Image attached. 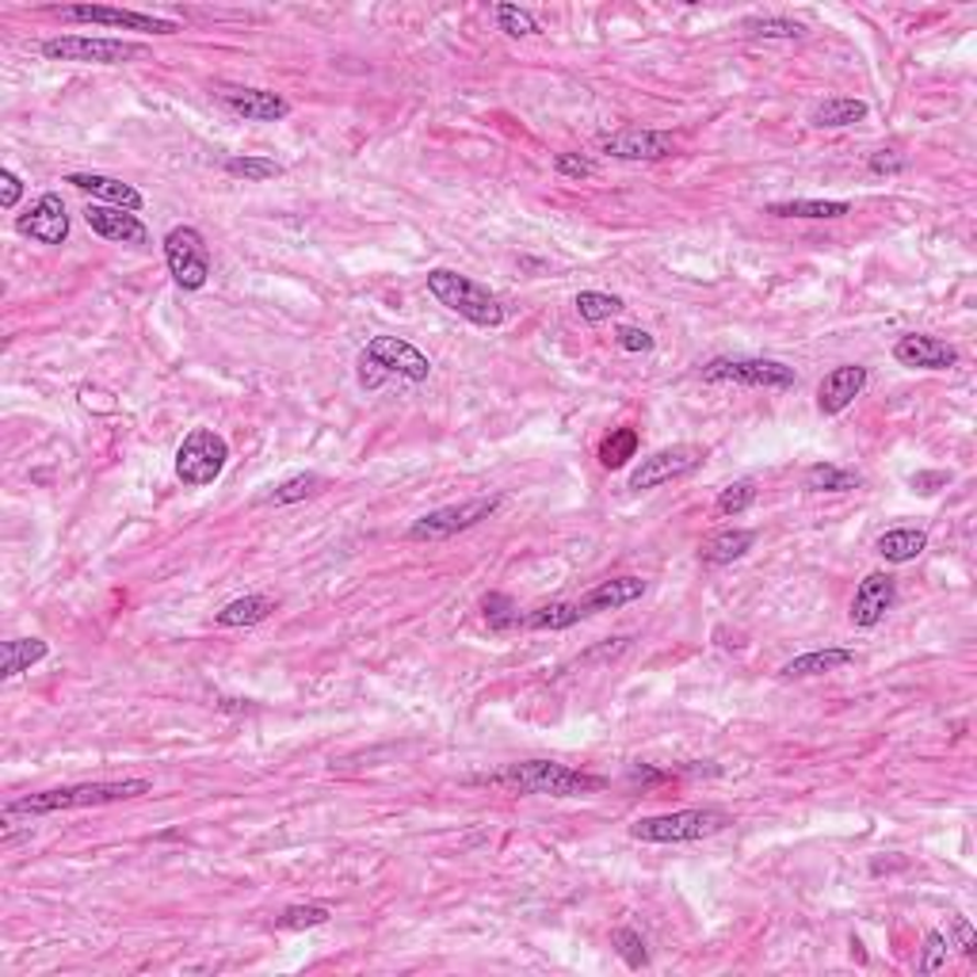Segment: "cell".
<instances>
[{
	"label": "cell",
	"mask_w": 977,
	"mask_h": 977,
	"mask_svg": "<svg viewBox=\"0 0 977 977\" xmlns=\"http://www.w3.org/2000/svg\"><path fill=\"white\" fill-rule=\"evenodd\" d=\"M485 783L504 787L512 795H550V798H576L604 790V779L576 767L554 764V760H527V764H508L504 772H493Z\"/></svg>",
	"instance_id": "obj_1"
},
{
	"label": "cell",
	"mask_w": 977,
	"mask_h": 977,
	"mask_svg": "<svg viewBox=\"0 0 977 977\" xmlns=\"http://www.w3.org/2000/svg\"><path fill=\"white\" fill-rule=\"evenodd\" d=\"M154 790L149 779H123V783H74V787H54V790H38V795L15 798V802L4 806V817L27 813V817H43V813H61V810H85V806H108V802H126V798H142Z\"/></svg>",
	"instance_id": "obj_2"
},
{
	"label": "cell",
	"mask_w": 977,
	"mask_h": 977,
	"mask_svg": "<svg viewBox=\"0 0 977 977\" xmlns=\"http://www.w3.org/2000/svg\"><path fill=\"white\" fill-rule=\"evenodd\" d=\"M390 374L408 382H428L431 359L402 336H374L359 351V382H363V390H379Z\"/></svg>",
	"instance_id": "obj_3"
},
{
	"label": "cell",
	"mask_w": 977,
	"mask_h": 977,
	"mask_svg": "<svg viewBox=\"0 0 977 977\" xmlns=\"http://www.w3.org/2000/svg\"><path fill=\"white\" fill-rule=\"evenodd\" d=\"M428 291L443 302L447 310H454L459 317H467L478 328H496L504 325V306L496 294H488L482 283H474L470 276H459L451 268L428 271Z\"/></svg>",
	"instance_id": "obj_4"
},
{
	"label": "cell",
	"mask_w": 977,
	"mask_h": 977,
	"mask_svg": "<svg viewBox=\"0 0 977 977\" xmlns=\"http://www.w3.org/2000/svg\"><path fill=\"white\" fill-rule=\"evenodd\" d=\"M726 824H733V817L726 810L699 806V810L642 817V821L630 824V836L642 840V844H695V840H707L715 836V832H722Z\"/></svg>",
	"instance_id": "obj_5"
},
{
	"label": "cell",
	"mask_w": 977,
	"mask_h": 977,
	"mask_svg": "<svg viewBox=\"0 0 977 977\" xmlns=\"http://www.w3.org/2000/svg\"><path fill=\"white\" fill-rule=\"evenodd\" d=\"M229 462V443L214 428H195L176 451V478L188 488H203L218 482Z\"/></svg>",
	"instance_id": "obj_6"
},
{
	"label": "cell",
	"mask_w": 977,
	"mask_h": 977,
	"mask_svg": "<svg viewBox=\"0 0 977 977\" xmlns=\"http://www.w3.org/2000/svg\"><path fill=\"white\" fill-rule=\"evenodd\" d=\"M43 54L54 61H81V66H126V61L146 58V46L123 43V38L58 35V38H46Z\"/></svg>",
	"instance_id": "obj_7"
},
{
	"label": "cell",
	"mask_w": 977,
	"mask_h": 977,
	"mask_svg": "<svg viewBox=\"0 0 977 977\" xmlns=\"http://www.w3.org/2000/svg\"><path fill=\"white\" fill-rule=\"evenodd\" d=\"M165 263L168 276L176 279V287L183 291H203L211 279V248H206L203 234L195 226H176L165 237Z\"/></svg>",
	"instance_id": "obj_8"
},
{
	"label": "cell",
	"mask_w": 977,
	"mask_h": 977,
	"mask_svg": "<svg viewBox=\"0 0 977 977\" xmlns=\"http://www.w3.org/2000/svg\"><path fill=\"white\" fill-rule=\"evenodd\" d=\"M501 508V496H478V501H462V504H447V508H436L428 516H420L413 527H408V539L413 542H436V539H451L459 531H470L482 519H488Z\"/></svg>",
	"instance_id": "obj_9"
},
{
	"label": "cell",
	"mask_w": 977,
	"mask_h": 977,
	"mask_svg": "<svg viewBox=\"0 0 977 977\" xmlns=\"http://www.w3.org/2000/svg\"><path fill=\"white\" fill-rule=\"evenodd\" d=\"M707 382H737V386L756 390H795L798 374L795 367L779 363V359H715L703 367Z\"/></svg>",
	"instance_id": "obj_10"
},
{
	"label": "cell",
	"mask_w": 977,
	"mask_h": 977,
	"mask_svg": "<svg viewBox=\"0 0 977 977\" xmlns=\"http://www.w3.org/2000/svg\"><path fill=\"white\" fill-rule=\"evenodd\" d=\"M703 459H707V451L695 443H676V447H664V451H653L635 467L630 488H635V493H645V488L669 485V482H676V478L695 474V470L703 467Z\"/></svg>",
	"instance_id": "obj_11"
},
{
	"label": "cell",
	"mask_w": 977,
	"mask_h": 977,
	"mask_svg": "<svg viewBox=\"0 0 977 977\" xmlns=\"http://www.w3.org/2000/svg\"><path fill=\"white\" fill-rule=\"evenodd\" d=\"M61 20L74 23H100V27H123V31H154V35H176V23L161 20V15H146V12H126V8H108V4H74V8H58Z\"/></svg>",
	"instance_id": "obj_12"
},
{
	"label": "cell",
	"mask_w": 977,
	"mask_h": 977,
	"mask_svg": "<svg viewBox=\"0 0 977 977\" xmlns=\"http://www.w3.org/2000/svg\"><path fill=\"white\" fill-rule=\"evenodd\" d=\"M15 229H20L23 237H31V242H38V245H61V242H66V237H69V211H66V203H61L58 191H46V195L38 199L27 214H20V218H15Z\"/></svg>",
	"instance_id": "obj_13"
},
{
	"label": "cell",
	"mask_w": 977,
	"mask_h": 977,
	"mask_svg": "<svg viewBox=\"0 0 977 977\" xmlns=\"http://www.w3.org/2000/svg\"><path fill=\"white\" fill-rule=\"evenodd\" d=\"M599 149L607 157H619V161H661V157L676 154V138L664 131H619L604 134Z\"/></svg>",
	"instance_id": "obj_14"
},
{
	"label": "cell",
	"mask_w": 977,
	"mask_h": 977,
	"mask_svg": "<svg viewBox=\"0 0 977 977\" xmlns=\"http://www.w3.org/2000/svg\"><path fill=\"white\" fill-rule=\"evenodd\" d=\"M218 100L226 103L234 115L248 119V123H279V119L291 115V103L283 96L268 92V88H237V85H222Z\"/></svg>",
	"instance_id": "obj_15"
},
{
	"label": "cell",
	"mask_w": 977,
	"mask_h": 977,
	"mask_svg": "<svg viewBox=\"0 0 977 977\" xmlns=\"http://www.w3.org/2000/svg\"><path fill=\"white\" fill-rule=\"evenodd\" d=\"M85 222L88 229H92L96 237H103V242H115V245H149V229L146 222L138 218V214L131 211H119V206H103V203H92L85 211Z\"/></svg>",
	"instance_id": "obj_16"
},
{
	"label": "cell",
	"mask_w": 977,
	"mask_h": 977,
	"mask_svg": "<svg viewBox=\"0 0 977 977\" xmlns=\"http://www.w3.org/2000/svg\"><path fill=\"white\" fill-rule=\"evenodd\" d=\"M894 359L901 367H917V371H951L958 363V351L940 336L909 333L894 344Z\"/></svg>",
	"instance_id": "obj_17"
},
{
	"label": "cell",
	"mask_w": 977,
	"mask_h": 977,
	"mask_svg": "<svg viewBox=\"0 0 977 977\" xmlns=\"http://www.w3.org/2000/svg\"><path fill=\"white\" fill-rule=\"evenodd\" d=\"M897 604V581L890 573H867L855 588L852 599V622L855 627H878L886 619V611Z\"/></svg>",
	"instance_id": "obj_18"
},
{
	"label": "cell",
	"mask_w": 977,
	"mask_h": 977,
	"mask_svg": "<svg viewBox=\"0 0 977 977\" xmlns=\"http://www.w3.org/2000/svg\"><path fill=\"white\" fill-rule=\"evenodd\" d=\"M867 379H871L867 367H860V363H847V367L829 371L821 379V386H817V408H821L824 416L844 413V408L867 390Z\"/></svg>",
	"instance_id": "obj_19"
},
{
	"label": "cell",
	"mask_w": 977,
	"mask_h": 977,
	"mask_svg": "<svg viewBox=\"0 0 977 977\" xmlns=\"http://www.w3.org/2000/svg\"><path fill=\"white\" fill-rule=\"evenodd\" d=\"M66 183H74L77 191H85V195L100 199L103 206H119V211H142V191L131 188V183L115 180V176H100V172H74L66 176Z\"/></svg>",
	"instance_id": "obj_20"
},
{
	"label": "cell",
	"mask_w": 977,
	"mask_h": 977,
	"mask_svg": "<svg viewBox=\"0 0 977 977\" xmlns=\"http://www.w3.org/2000/svg\"><path fill=\"white\" fill-rule=\"evenodd\" d=\"M642 596H645L642 576H611V581L596 584V588H592L584 599H576V604H581L584 619H588V615L615 611V607H627V604H635V599H642Z\"/></svg>",
	"instance_id": "obj_21"
},
{
	"label": "cell",
	"mask_w": 977,
	"mask_h": 977,
	"mask_svg": "<svg viewBox=\"0 0 977 977\" xmlns=\"http://www.w3.org/2000/svg\"><path fill=\"white\" fill-rule=\"evenodd\" d=\"M875 550L890 565H909V562H917V558L928 550V535L920 531V527H894V531L878 535Z\"/></svg>",
	"instance_id": "obj_22"
},
{
	"label": "cell",
	"mask_w": 977,
	"mask_h": 977,
	"mask_svg": "<svg viewBox=\"0 0 977 977\" xmlns=\"http://www.w3.org/2000/svg\"><path fill=\"white\" fill-rule=\"evenodd\" d=\"M867 103L863 100H852V96H832V100L817 103L810 123L817 126V131H844V126H855L867 119Z\"/></svg>",
	"instance_id": "obj_23"
},
{
	"label": "cell",
	"mask_w": 977,
	"mask_h": 977,
	"mask_svg": "<svg viewBox=\"0 0 977 977\" xmlns=\"http://www.w3.org/2000/svg\"><path fill=\"white\" fill-rule=\"evenodd\" d=\"M772 218H810V222H829L852 214V203L844 199H790V203H772L767 206Z\"/></svg>",
	"instance_id": "obj_24"
},
{
	"label": "cell",
	"mask_w": 977,
	"mask_h": 977,
	"mask_svg": "<svg viewBox=\"0 0 977 977\" xmlns=\"http://www.w3.org/2000/svg\"><path fill=\"white\" fill-rule=\"evenodd\" d=\"M855 653L852 650H813V653H802L795 656V661H787L779 669L783 680H806V676H824V672H836L844 669V664H852Z\"/></svg>",
	"instance_id": "obj_25"
},
{
	"label": "cell",
	"mask_w": 977,
	"mask_h": 977,
	"mask_svg": "<svg viewBox=\"0 0 977 977\" xmlns=\"http://www.w3.org/2000/svg\"><path fill=\"white\" fill-rule=\"evenodd\" d=\"M46 653H50V645H46L43 638H12V642L0 645V676L4 680L20 676L31 664L46 661Z\"/></svg>",
	"instance_id": "obj_26"
},
{
	"label": "cell",
	"mask_w": 977,
	"mask_h": 977,
	"mask_svg": "<svg viewBox=\"0 0 977 977\" xmlns=\"http://www.w3.org/2000/svg\"><path fill=\"white\" fill-rule=\"evenodd\" d=\"M752 542H756V535L741 531V527H733V531H718L715 539L703 547V562H707V565H733V562H741V558L749 554Z\"/></svg>",
	"instance_id": "obj_27"
},
{
	"label": "cell",
	"mask_w": 977,
	"mask_h": 977,
	"mask_svg": "<svg viewBox=\"0 0 977 977\" xmlns=\"http://www.w3.org/2000/svg\"><path fill=\"white\" fill-rule=\"evenodd\" d=\"M276 611V599L268 596H242L218 611V627H256Z\"/></svg>",
	"instance_id": "obj_28"
},
{
	"label": "cell",
	"mask_w": 977,
	"mask_h": 977,
	"mask_svg": "<svg viewBox=\"0 0 977 977\" xmlns=\"http://www.w3.org/2000/svg\"><path fill=\"white\" fill-rule=\"evenodd\" d=\"M802 482L810 493H847V488H860L863 478L855 474V470L832 467V462H817V467L806 470Z\"/></svg>",
	"instance_id": "obj_29"
},
{
	"label": "cell",
	"mask_w": 977,
	"mask_h": 977,
	"mask_svg": "<svg viewBox=\"0 0 977 977\" xmlns=\"http://www.w3.org/2000/svg\"><path fill=\"white\" fill-rule=\"evenodd\" d=\"M584 619V611H581V604H547V607H535L531 615H527L524 619V627L527 630H570V627H576V622Z\"/></svg>",
	"instance_id": "obj_30"
},
{
	"label": "cell",
	"mask_w": 977,
	"mask_h": 977,
	"mask_svg": "<svg viewBox=\"0 0 977 977\" xmlns=\"http://www.w3.org/2000/svg\"><path fill=\"white\" fill-rule=\"evenodd\" d=\"M638 454V431L635 428H615L611 436L599 443V467L604 470H622Z\"/></svg>",
	"instance_id": "obj_31"
},
{
	"label": "cell",
	"mask_w": 977,
	"mask_h": 977,
	"mask_svg": "<svg viewBox=\"0 0 977 977\" xmlns=\"http://www.w3.org/2000/svg\"><path fill=\"white\" fill-rule=\"evenodd\" d=\"M482 611H485L488 630H496V635L519 630V627H524V619H527V615H519V607L512 604V596H504V592H488V596L482 599Z\"/></svg>",
	"instance_id": "obj_32"
},
{
	"label": "cell",
	"mask_w": 977,
	"mask_h": 977,
	"mask_svg": "<svg viewBox=\"0 0 977 977\" xmlns=\"http://www.w3.org/2000/svg\"><path fill=\"white\" fill-rule=\"evenodd\" d=\"M627 310V302L619 299V294H604V291H581L576 294V314L584 317V322H607V317L622 314Z\"/></svg>",
	"instance_id": "obj_33"
},
{
	"label": "cell",
	"mask_w": 977,
	"mask_h": 977,
	"mask_svg": "<svg viewBox=\"0 0 977 977\" xmlns=\"http://www.w3.org/2000/svg\"><path fill=\"white\" fill-rule=\"evenodd\" d=\"M226 172L237 176V180H248V183H263V180L283 176V165L271 161V157H229Z\"/></svg>",
	"instance_id": "obj_34"
},
{
	"label": "cell",
	"mask_w": 977,
	"mask_h": 977,
	"mask_svg": "<svg viewBox=\"0 0 977 977\" xmlns=\"http://www.w3.org/2000/svg\"><path fill=\"white\" fill-rule=\"evenodd\" d=\"M276 924L287 928V932H302V928H322V924H328V909H325V905H287V909L276 917Z\"/></svg>",
	"instance_id": "obj_35"
},
{
	"label": "cell",
	"mask_w": 977,
	"mask_h": 977,
	"mask_svg": "<svg viewBox=\"0 0 977 977\" xmlns=\"http://www.w3.org/2000/svg\"><path fill=\"white\" fill-rule=\"evenodd\" d=\"M744 31L752 38H802L806 27L798 20H779V15H764V20H744Z\"/></svg>",
	"instance_id": "obj_36"
},
{
	"label": "cell",
	"mask_w": 977,
	"mask_h": 977,
	"mask_svg": "<svg viewBox=\"0 0 977 977\" xmlns=\"http://www.w3.org/2000/svg\"><path fill=\"white\" fill-rule=\"evenodd\" d=\"M496 23H501V31L512 38L535 35V31H539V20H535L527 8H516V4H496Z\"/></svg>",
	"instance_id": "obj_37"
},
{
	"label": "cell",
	"mask_w": 977,
	"mask_h": 977,
	"mask_svg": "<svg viewBox=\"0 0 977 977\" xmlns=\"http://www.w3.org/2000/svg\"><path fill=\"white\" fill-rule=\"evenodd\" d=\"M611 943L619 947L622 963H627L630 970H642V966H650V951H645V940L635 932V928H619Z\"/></svg>",
	"instance_id": "obj_38"
},
{
	"label": "cell",
	"mask_w": 977,
	"mask_h": 977,
	"mask_svg": "<svg viewBox=\"0 0 977 977\" xmlns=\"http://www.w3.org/2000/svg\"><path fill=\"white\" fill-rule=\"evenodd\" d=\"M317 488H322V478L317 474H299V478H291V482H283V485H276L268 493V504H294V501H306L310 493H317Z\"/></svg>",
	"instance_id": "obj_39"
},
{
	"label": "cell",
	"mask_w": 977,
	"mask_h": 977,
	"mask_svg": "<svg viewBox=\"0 0 977 977\" xmlns=\"http://www.w3.org/2000/svg\"><path fill=\"white\" fill-rule=\"evenodd\" d=\"M752 504H756V485L752 482H733L730 488L718 493V512H722V516H741Z\"/></svg>",
	"instance_id": "obj_40"
},
{
	"label": "cell",
	"mask_w": 977,
	"mask_h": 977,
	"mask_svg": "<svg viewBox=\"0 0 977 977\" xmlns=\"http://www.w3.org/2000/svg\"><path fill=\"white\" fill-rule=\"evenodd\" d=\"M947 947H951L947 935H943V932H928L924 935V955L917 958V970L920 974H935L943 963H947Z\"/></svg>",
	"instance_id": "obj_41"
},
{
	"label": "cell",
	"mask_w": 977,
	"mask_h": 977,
	"mask_svg": "<svg viewBox=\"0 0 977 977\" xmlns=\"http://www.w3.org/2000/svg\"><path fill=\"white\" fill-rule=\"evenodd\" d=\"M867 168L875 176H897V172H905V168H909V157L897 154V149H878V154H871Z\"/></svg>",
	"instance_id": "obj_42"
},
{
	"label": "cell",
	"mask_w": 977,
	"mask_h": 977,
	"mask_svg": "<svg viewBox=\"0 0 977 977\" xmlns=\"http://www.w3.org/2000/svg\"><path fill=\"white\" fill-rule=\"evenodd\" d=\"M909 485H912V493L932 496V493H940V488L951 485V474H947V470H920V474L909 478Z\"/></svg>",
	"instance_id": "obj_43"
},
{
	"label": "cell",
	"mask_w": 977,
	"mask_h": 977,
	"mask_svg": "<svg viewBox=\"0 0 977 977\" xmlns=\"http://www.w3.org/2000/svg\"><path fill=\"white\" fill-rule=\"evenodd\" d=\"M615 340H619V348H627V351H653V336L645 333V328H635V325L619 328V333H615Z\"/></svg>",
	"instance_id": "obj_44"
},
{
	"label": "cell",
	"mask_w": 977,
	"mask_h": 977,
	"mask_svg": "<svg viewBox=\"0 0 977 977\" xmlns=\"http://www.w3.org/2000/svg\"><path fill=\"white\" fill-rule=\"evenodd\" d=\"M554 168H558V172H562V176H570V180H584V176L596 172V165L584 161V157H576V154H558Z\"/></svg>",
	"instance_id": "obj_45"
},
{
	"label": "cell",
	"mask_w": 977,
	"mask_h": 977,
	"mask_svg": "<svg viewBox=\"0 0 977 977\" xmlns=\"http://www.w3.org/2000/svg\"><path fill=\"white\" fill-rule=\"evenodd\" d=\"M951 935H955V943H958V951H963V955H977V935H974L970 920H966L963 912L951 920Z\"/></svg>",
	"instance_id": "obj_46"
},
{
	"label": "cell",
	"mask_w": 977,
	"mask_h": 977,
	"mask_svg": "<svg viewBox=\"0 0 977 977\" xmlns=\"http://www.w3.org/2000/svg\"><path fill=\"white\" fill-rule=\"evenodd\" d=\"M0 183H4V188H0V206H4V211H12V206L20 203V195H23V180L12 172V168H4V172H0Z\"/></svg>",
	"instance_id": "obj_47"
}]
</instances>
